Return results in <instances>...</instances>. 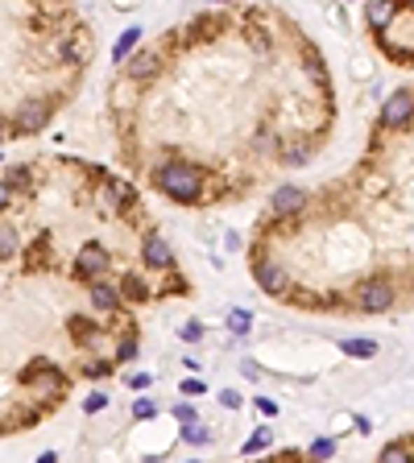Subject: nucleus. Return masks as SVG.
Masks as SVG:
<instances>
[{"label": "nucleus", "instance_id": "1", "mask_svg": "<svg viewBox=\"0 0 414 463\" xmlns=\"http://www.w3.org/2000/svg\"><path fill=\"white\" fill-rule=\"evenodd\" d=\"M153 183L162 186L170 199H179V203H195V199L203 194V174H199L195 166H183V162H166V166H158Z\"/></svg>", "mask_w": 414, "mask_h": 463}, {"label": "nucleus", "instance_id": "2", "mask_svg": "<svg viewBox=\"0 0 414 463\" xmlns=\"http://www.w3.org/2000/svg\"><path fill=\"white\" fill-rule=\"evenodd\" d=\"M410 116H414V92H394L389 104L381 108V124H385V129H398V124H406Z\"/></svg>", "mask_w": 414, "mask_h": 463}, {"label": "nucleus", "instance_id": "3", "mask_svg": "<svg viewBox=\"0 0 414 463\" xmlns=\"http://www.w3.org/2000/svg\"><path fill=\"white\" fill-rule=\"evenodd\" d=\"M357 302L365 306V311H389V302H394V290L385 285L381 278H373L365 281L361 290H357Z\"/></svg>", "mask_w": 414, "mask_h": 463}, {"label": "nucleus", "instance_id": "4", "mask_svg": "<svg viewBox=\"0 0 414 463\" xmlns=\"http://www.w3.org/2000/svg\"><path fill=\"white\" fill-rule=\"evenodd\" d=\"M253 278H257V285H261V290H270V294H282V290L290 285L286 269H282L277 261H270V257H261V261L253 265Z\"/></svg>", "mask_w": 414, "mask_h": 463}, {"label": "nucleus", "instance_id": "5", "mask_svg": "<svg viewBox=\"0 0 414 463\" xmlns=\"http://www.w3.org/2000/svg\"><path fill=\"white\" fill-rule=\"evenodd\" d=\"M46 120H50L46 99H29V104H21V112H17V129H21V133H38Z\"/></svg>", "mask_w": 414, "mask_h": 463}, {"label": "nucleus", "instance_id": "6", "mask_svg": "<svg viewBox=\"0 0 414 463\" xmlns=\"http://www.w3.org/2000/svg\"><path fill=\"white\" fill-rule=\"evenodd\" d=\"M108 265H112V257H108L99 244H83V248H79V273H88V278H99Z\"/></svg>", "mask_w": 414, "mask_h": 463}, {"label": "nucleus", "instance_id": "7", "mask_svg": "<svg viewBox=\"0 0 414 463\" xmlns=\"http://www.w3.org/2000/svg\"><path fill=\"white\" fill-rule=\"evenodd\" d=\"M145 265H149V269H170V265H174V252H170L166 236H149V240H145Z\"/></svg>", "mask_w": 414, "mask_h": 463}, {"label": "nucleus", "instance_id": "8", "mask_svg": "<svg viewBox=\"0 0 414 463\" xmlns=\"http://www.w3.org/2000/svg\"><path fill=\"white\" fill-rule=\"evenodd\" d=\"M303 203H307V190H303V186H282V190L274 194V211L277 215H294Z\"/></svg>", "mask_w": 414, "mask_h": 463}, {"label": "nucleus", "instance_id": "9", "mask_svg": "<svg viewBox=\"0 0 414 463\" xmlns=\"http://www.w3.org/2000/svg\"><path fill=\"white\" fill-rule=\"evenodd\" d=\"M365 17H368L373 29H385V25H394V21L402 17V8H398V4H368Z\"/></svg>", "mask_w": 414, "mask_h": 463}, {"label": "nucleus", "instance_id": "10", "mask_svg": "<svg viewBox=\"0 0 414 463\" xmlns=\"http://www.w3.org/2000/svg\"><path fill=\"white\" fill-rule=\"evenodd\" d=\"M25 380H29V385H38V389H46V393H62V376H58L54 369H42V364L25 372Z\"/></svg>", "mask_w": 414, "mask_h": 463}, {"label": "nucleus", "instance_id": "11", "mask_svg": "<svg viewBox=\"0 0 414 463\" xmlns=\"http://www.w3.org/2000/svg\"><path fill=\"white\" fill-rule=\"evenodd\" d=\"M92 302L99 306V311H112V306L120 302V290H116V285H108V281H95V285H92Z\"/></svg>", "mask_w": 414, "mask_h": 463}, {"label": "nucleus", "instance_id": "12", "mask_svg": "<svg viewBox=\"0 0 414 463\" xmlns=\"http://www.w3.org/2000/svg\"><path fill=\"white\" fill-rule=\"evenodd\" d=\"M149 75H158V54H137L129 62V79H149Z\"/></svg>", "mask_w": 414, "mask_h": 463}, {"label": "nucleus", "instance_id": "13", "mask_svg": "<svg viewBox=\"0 0 414 463\" xmlns=\"http://www.w3.org/2000/svg\"><path fill=\"white\" fill-rule=\"evenodd\" d=\"M340 348H344L348 356H357V360H368V356H377V343H373V339H340Z\"/></svg>", "mask_w": 414, "mask_h": 463}, {"label": "nucleus", "instance_id": "14", "mask_svg": "<svg viewBox=\"0 0 414 463\" xmlns=\"http://www.w3.org/2000/svg\"><path fill=\"white\" fill-rule=\"evenodd\" d=\"M183 439H186V443H195V447H207V443H212V430L191 422V426H183Z\"/></svg>", "mask_w": 414, "mask_h": 463}, {"label": "nucleus", "instance_id": "15", "mask_svg": "<svg viewBox=\"0 0 414 463\" xmlns=\"http://www.w3.org/2000/svg\"><path fill=\"white\" fill-rule=\"evenodd\" d=\"M125 294H129L133 302H145V298H149V290H145V281H141L137 273H125Z\"/></svg>", "mask_w": 414, "mask_h": 463}, {"label": "nucleus", "instance_id": "16", "mask_svg": "<svg viewBox=\"0 0 414 463\" xmlns=\"http://www.w3.org/2000/svg\"><path fill=\"white\" fill-rule=\"evenodd\" d=\"M377 463H414V460H410V451H406L402 443H389V447L381 451V460H377Z\"/></svg>", "mask_w": 414, "mask_h": 463}, {"label": "nucleus", "instance_id": "17", "mask_svg": "<svg viewBox=\"0 0 414 463\" xmlns=\"http://www.w3.org/2000/svg\"><path fill=\"white\" fill-rule=\"evenodd\" d=\"M108 194H112V199H120V207H129V203H137V194H133V186H129V183H116V178L108 183Z\"/></svg>", "mask_w": 414, "mask_h": 463}, {"label": "nucleus", "instance_id": "18", "mask_svg": "<svg viewBox=\"0 0 414 463\" xmlns=\"http://www.w3.org/2000/svg\"><path fill=\"white\" fill-rule=\"evenodd\" d=\"M137 38H141V29H125V34H120V42H116V50H112V58L120 62V58H125L129 50L137 46Z\"/></svg>", "mask_w": 414, "mask_h": 463}, {"label": "nucleus", "instance_id": "19", "mask_svg": "<svg viewBox=\"0 0 414 463\" xmlns=\"http://www.w3.org/2000/svg\"><path fill=\"white\" fill-rule=\"evenodd\" d=\"M249 327H253L249 311H232V315H228V331H232V335H249Z\"/></svg>", "mask_w": 414, "mask_h": 463}, {"label": "nucleus", "instance_id": "20", "mask_svg": "<svg viewBox=\"0 0 414 463\" xmlns=\"http://www.w3.org/2000/svg\"><path fill=\"white\" fill-rule=\"evenodd\" d=\"M13 252H17V232L0 224V257H13Z\"/></svg>", "mask_w": 414, "mask_h": 463}, {"label": "nucleus", "instance_id": "21", "mask_svg": "<svg viewBox=\"0 0 414 463\" xmlns=\"http://www.w3.org/2000/svg\"><path fill=\"white\" fill-rule=\"evenodd\" d=\"M261 447H270V430H265V426H261V430H253V439L244 443V455H249V451H261Z\"/></svg>", "mask_w": 414, "mask_h": 463}, {"label": "nucleus", "instance_id": "22", "mask_svg": "<svg viewBox=\"0 0 414 463\" xmlns=\"http://www.w3.org/2000/svg\"><path fill=\"white\" fill-rule=\"evenodd\" d=\"M331 451H336V443H331V439H319V443H311V460H331Z\"/></svg>", "mask_w": 414, "mask_h": 463}, {"label": "nucleus", "instance_id": "23", "mask_svg": "<svg viewBox=\"0 0 414 463\" xmlns=\"http://www.w3.org/2000/svg\"><path fill=\"white\" fill-rule=\"evenodd\" d=\"M199 339H203V323H195V319L183 323V343H199Z\"/></svg>", "mask_w": 414, "mask_h": 463}, {"label": "nucleus", "instance_id": "24", "mask_svg": "<svg viewBox=\"0 0 414 463\" xmlns=\"http://www.w3.org/2000/svg\"><path fill=\"white\" fill-rule=\"evenodd\" d=\"M104 406H108V397H104V393H92V397L83 401V410H88V414H99Z\"/></svg>", "mask_w": 414, "mask_h": 463}, {"label": "nucleus", "instance_id": "25", "mask_svg": "<svg viewBox=\"0 0 414 463\" xmlns=\"http://www.w3.org/2000/svg\"><path fill=\"white\" fill-rule=\"evenodd\" d=\"M174 418H179L183 426H191V422H195V410H191L186 401H179V406H174Z\"/></svg>", "mask_w": 414, "mask_h": 463}, {"label": "nucleus", "instance_id": "26", "mask_svg": "<svg viewBox=\"0 0 414 463\" xmlns=\"http://www.w3.org/2000/svg\"><path fill=\"white\" fill-rule=\"evenodd\" d=\"M220 406L236 410V406H240V393H236V389H224V393H220Z\"/></svg>", "mask_w": 414, "mask_h": 463}, {"label": "nucleus", "instance_id": "27", "mask_svg": "<svg viewBox=\"0 0 414 463\" xmlns=\"http://www.w3.org/2000/svg\"><path fill=\"white\" fill-rule=\"evenodd\" d=\"M133 414H137V418H153V401H137V406H133Z\"/></svg>", "mask_w": 414, "mask_h": 463}, {"label": "nucleus", "instance_id": "28", "mask_svg": "<svg viewBox=\"0 0 414 463\" xmlns=\"http://www.w3.org/2000/svg\"><path fill=\"white\" fill-rule=\"evenodd\" d=\"M8 199H13V186L0 178V207H8Z\"/></svg>", "mask_w": 414, "mask_h": 463}, {"label": "nucleus", "instance_id": "29", "mask_svg": "<svg viewBox=\"0 0 414 463\" xmlns=\"http://www.w3.org/2000/svg\"><path fill=\"white\" fill-rule=\"evenodd\" d=\"M129 385H133V389H145V385H149V376H145V372H133V376H129Z\"/></svg>", "mask_w": 414, "mask_h": 463}, {"label": "nucleus", "instance_id": "30", "mask_svg": "<svg viewBox=\"0 0 414 463\" xmlns=\"http://www.w3.org/2000/svg\"><path fill=\"white\" fill-rule=\"evenodd\" d=\"M257 410H261V414H270V418L277 414V406H274V401H265V397H261V401H257Z\"/></svg>", "mask_w": 414, "mask_h": 463}, {"label": "nucleus", "instance_id": "31", "mask_svg": "<svg viewBox=\"0 0 414 463\" xmlns=\"http://www.w3.org/2000/svg\"><path fill=\"white\" fill-rule=\"evenodd\" d=\"M88 376H108V364H88Z\"/></svg>", "mask_w": 414, "mask_h": 463}, {"label": "nucleus", "instance_id": "32", "mask_svg": "<svg viewBox=\"0 0 414 463\" xmlns=\"http://www.w3.org/2000/svg\"><path fill=\"white\" fill-rule=\"evenodd\" d=\"M38 463H58V455H54V451H46V455H38Z\"/></svg>", "mask_w": 414, "mask_h": 463}, {"label": "nucleus", "instance_id": "33", "mask_svg": "<svg viewBox=\"0 0 414 463\" xmlns=\"http://www.w3.org/2000/svg\"><path fill=\"white\" fill-rule=\"evenodd\" d=\"M0 141H4V120H0Z\"/></svg>", "mask_w": 414, "mask_h": 463}, {"label": "nucleus", "instance_id": "34", "mask_svg": "<svg viewBox=\"0 0 414 463\" xmlns=\"http://www.w3.org/2000/svg\"><path fill=\"white\" fill-rule=\"evenodd\" d=\"M145 463H162V460H158V455H153V460H145Z\"/></svg>", "mask_w": 414, "mask_h": 463}, {"label": "nucleus", "instance_id": "35", "mask_svg": "<svg viewBox=\"0 0 414 463\" xmlns=\"http://www.w3.org/2000/svg\"><path fill=\"white\" fill-rule=\"evenodd\" d=\"M186 463H199V460H186Z\"/></svg>", "mask_w": 414, "mask_h": 463}]
</instances>
